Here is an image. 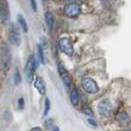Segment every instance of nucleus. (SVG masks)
<instances>
[{
  "instance_id": "nucleus-7",
  "label": "nucleus",
  "mask_w": 131,
  "mask_h": 131,
  "mask_svg": "<svg viewBox=\"0 0 131 131\" xmlns=\"http://www.w3.org/2000/svg\"><path fill=\"white\" fill-rule=\"evenodd\" d=\"M0 21L3 24H7L9 22V10L5 0H2L0 4Z\"/></svg>"
},
{
  "instance_id": "nucleus-25",
  "label": "nucleus",
  "mask_w": 131,
  "mask_h": 131,
  "mask_svg": "<svg viewBox=\"0 0 131 131\" xmlns=\"http://www.w3.org/2000/svg\"><path fill=\"white\" fill-rule=\"evenodd\" d=\"M51 131H59V128H58V127H54V126H53L52 129H51Z\"/></svg>"
},
{
  "instance_id": "nucleus-10",
  "label": "nucleus",
  "mask_w": 131,
  "mask_h": 131,
  "mask_svg": "<svg viewBox=\"0 0 131 131\" xmlns=\"http://www.w3.org/2000/svg\"><path fill=\"white\" fill-rule=\"evenodd\" d=\"M70 101H71V104L74 106H77L79 104V93L77 91V89L73 88L70 92Z\"/></svg>"
},
{
  "instance_id": "nucleus-21",
  "label": "nucleus",
  "mask_w": 131,
  "mask_h": 131,
  "mask_svg": "<svg viewBox=\"0 0 131 131\" xmlns=\"http://www.w3.org/2000/svg\"><path fill=\"white\" fill-rule=\"evenodd\" d=\"M83 112H84L85 114H87V115H90V116H93V115H94V112H93V111L90 107L84 108V110H83Z\"/></svg>"
},
{
  "instance_id": "nucleus-14",
  "label": "nucleus",
  "mask_w": 131,
  "mask_h": 131,
  "mask_svg": "<svg viewBox=\"0 0 131 131\" xmlns=\"http://www.w3.org/2000/svg\"><path fill=\"white\" fill-rule=\"evenodd\" d=\"M117 119L120 123L126 124V123H128V121H129V116H128V114L125 112H120L117 115Z\"/></svg>"
},
{
  "instance_id": "nucleus-4",
  "label": "nucleus",
  "mask_w": 131,
  "mask_h": 131,
  "mask_svg": "<svg viewBox=\"0 0 131 131\" xmlns=\"http://www.w3.org/2000/svg\"><path fill=\"white\" fill-rule=\"evenodd\" d=\"M64 13H65L66 16H68L70 18L77 17L79 14L81 13V6L79 4H77L76 2L68 3L64 7Z\"/></svg>"
},
{
  "instance_id": "nucleus-23",
  "label": "nucleus",
  "mask_w": 131,
  "mask_h": 131,
  "mask_svg": "<svg viewBox=\"0 0 131 131\" xmlns=\"http://www.w3.org/2000/svg\"><path fill=\"white\" fill-rule=\"evenodd\" d=\"M88 122H89V124H91L92 126H94V127H97V126H98L97 122H96L93 118H88Z\"/></svg>"
},
{
  "instance_id": "nucleus-2",
  "label": "nucleus",
  "mask_w": 131,
  "mask_h": 131,
  "mask_svg": "<svg viewBox=\"0 0 131 131\" xmlns=\"http://www.w3.org/2000/svg\"><path fill=\"white\" fill-rule=\"evenodd\" d=\"M36 68H37V61H36V58L34 55H31L28 61H27L26 67H25V78L28 82H31L32 79H33L34 73L36 71Z\"/></svg>"
},
{
  "instance_id": "nucleus-24",
  "label": "nucleus",
  "mask_w": 131,
  "mask_h": 131,
  "mask_svg": "<svg viewBox=\"0 0 131 131\" xmlns=\"http://www.w3.org/2000/svg\"><path fill=\"white\" fill-rule=\"evenodd\" d=\"M31 131H41L40 127H34L33 129H31Z\"/></svg>"
},
{
  "instance_id": "nucleus-15",
  "label": "nucleus",
  "mask_w": 131,
  "mask_h": 131,
  "mask_svg": "<svg viewBox=\"0 0 131 131\" xmlns=\"http://www.w3.org/2000/svg\"><path fill=\"white\" fill-rule=\"evenodd\" d=\"M38 55H39V58L40 60V63L41 64H45V56H43V48L42 46L39 45L38 46Z\"/></svg>"
},
{
  "instance_id": "nucleus-9",
  "label": "nucleus",
  "mask_w": 131,
  "mask_h": 131,
  "mask_svg": "<svg viewBox=\"0 0 131 131\" xmlns=\"http://www.w3.org/2000/svg\"><path fill=\"white\" fill-rule=\"evenodd\" d=\"M34 86H35V88L39 91V93L40 95H46V84H45V82L42 81L41 78L36 77L35 81H34Z\"/></svg>"
},
{
  "instance_id": "nucleus-8",
  "label": "nucleus",
  "mask_w": 131,
  "mask_h": 131,
  "mask_svg": "<svg viewBox=\"0 0 131 131\" xmlns=\"http://www.w3.org/2000/svg\"><path fill=\"white\" fill-rule=\"evenodd\" d=\"M8 38H9V40H10V42L12 45H14V46H20V43H21V38H20L19 32H18V30L16 29L15 26L11 27Z\"/></svg>"
},
{
  "instance_id": "nucleus-5",
  "label": "nucleus",
  "mask_w": 131,
  "mask_h": 131,
  "mask_svg": "<svg viewBox=\"0 0 131 131\" xmlns=\"http://www.w3.org/2000/svg\"><path fill=\"white\" fill-rule=\"evenodd\" d=\"M98 110H99V112H100L102 115H105H105L111 114V112H112V106L111 102H110L107 99L103 100V101L99 104Z\"/></svg>"
},
{
  "instance_id": "nucleus-1",
  "label": "nucleus",
  "mask_w": 131,
  "mask_h": 131,
  "mask_svg": "<svg viewBox=\"0 0 131 131\" xmlns=\"http://www.w3.org/2000/svg\"><path fill=\"white\" fill-rule=\"evenodd\" d=\"M81 85L82 88L85 90V92L89 94H97L100 90L96 81L90 77H83L81 80Z\"/></svg>"
},
{
  "instance_id": "nucleus-22",
  "label": "nucleus",
  "mask_w": 131,
  "mask_h": 131,
  "mask_svg": "<svg viewBox=\"0 0 131 131\" xmlns=\"http://www.w3.org/2000/svg\"><path fill=\"white\" fill-rule=\"evenodd\" d=\"M30 3H31V6L33 8V11H37V3H36V0H30Z\"/></svg>"
},
{
  "instance_id": "nucleus-12",
  "label": "nucleus",
  "mask_w": 131,
  "mask_h": 131,
  "mask_svg": "<svg viewBox=\"0 0 131 131\" xmlns=\"http://www.w3.org/2000/svg\"><path fill=\"white\" fill-rule=\"evenodd\" d=\"M45 20H46V24L48 28V30H51L53 27L54 20H53V16L51 15L50 12H46L45 13Z\"/></svg>"
},
{
  "instance_id": "nucleus-17",
  "label": "nucleus",
  "mask_w": 131,
  "mask_h": 131,
  "mask_svg": "<svg viewBox=\"0 0 131 131\" xmlns=\"http://www.w3.org/2000/svg\"><path fill=\"white\" fill-rule=\"evenodd\" d=\"M13 80H14V83H15L16 85H19L20 82H21V75H20L19 70H18L17 68L15 69V72H14Z\"/></svg>"
},
{
  "instance_id": "nucleus-18",
  "label": "nucleus",
  "mask_w": 131,
  "mask_h": 131,
  "mask_svg": "<svg viewBox=\"0 0 131 131\" xmlns=\"http://www.w3.org/2000/svg\"><path fill=\"white\" fill-rule=\"evenodd\" d=\"M45 126H46V129H48V130H51V129H52V127H53L52 119H50V118L46 119V121H45Z\"/></svg>"
},
{
  "instance_id": "nucleus-6",
  "label": "nucleus",
  "mask_w": 131,
  "mask_h": 131,
  "mask_svg": "<svg viewBox=\"0 0 131 131\" xmlns=\"http://www.w3.org/2000/svg\"><path fill=\"white\" fill-rule=\"evenodd\" d=\"M1 63H2V67L7 70L10 64H11V53L10 50L7 46H4L2 49V53H1Z\"/></svg>"
},
{
  "instance_id": "nucleus-20",
  "label": "nucleus",
  "mask_w": 131,
  "mask_h": 131,
  "mask_svg": "<svg viewBox=\"0 0 131 131\" xmlns=\"http://www.w3.org/2000/svg\"><path fill=\"white\" fill-rule=\"evenodd\" d=\"M24 105H25V102H24V99L23 98H20L18 100V108L20 111H22L24 108Z\"/></svg>"
},
{
  "instance_id": "nucleus-19",
  "label": "nucleus",
  "mask_w": 131,
  "mask_h": 131,
  "mask_svg": "<svg viewBox=\"0 0 131 131\" xmlns=\"http://www.w3.org/2000/svg\"><path fill=\"white\" fill-rule=\"evenodd\" d=\"M58 72H59V74H60V75H63V74L67 73V70L64 68V66L62 65L61 63H59V64H58Z\"/></svg>"
},
{
  "instance_id": "nucleus-13",
  "label": "nucleus",
  "mask_w": 131,
  "mask_h": 131,
  "mask_svg": "<svg viewBox=\"0 0 131 131\" xmlns=\"http://www.w3.org/2000/svg\"><path fill=\"white\" fill-rule=\"evenodd\" d=\"M17 21H18V23H19L21 29H22L25 33H28V25H27V22H26V20H25V18H24L21 14H18V16H17Z\"/></svg>"
},
{
  "instance_id": "nucleus-26",
  "label": "nucleus",
  "mask_w": 131,
  "mask_h": 131,
  "mask_svg": "<svg viewBox=\"0 0 131 131\" xmlns=\"http://www.w3.org/2000/svg\"><path fill=\"white\" fill-rule=\"evenodd\" d=\"M68 1H71V2H75V1H77V0H68Z\"/></svg>"
},
{
  "instance_id": "nucleus-3",
  "label": "nucleus",
  "mask_w": 131,
  "mask_h": 131,
  "mask_svg": "<svg viewBox=\"0 0 131 131\" xmlns=\"http://www.w3.org/2000/svg\"><path fill=\"white\" fill-rule=\"evenodd\" d=\"M58 47L59 49L62 51V52L66 54L67 56L71 57L74 52V49H73V45L71 42V40L67 38H62V39H59L58 41Z\"/></svg>"
},
{
  "instance_id": "nucleus-16",
  "label": "nucleus",
  "mask_w": 131,
  "mask_h": 131,
  "mask_svg": "<svg viewBox=\"0 0 131 131\" xmlns=\"http://www.w3.org/2000/svg\"><path fill=\"white\" fill-rule=\"evenodd\" d=\"M50 110V101L48 98H46L45 100V110H43V117L47 115V113Z\"/></svg>"
},
{
  "instance_id": "nucleus-11",
  "label": "nucleus",
  "mask_w": 131,
  "mask_h": 131,
  "mask_svg": "<svg viewBox=\"0 0 131 131\" xmlns=\"http://www.w3.org/2000/svg\"><path fill=\"white\" fill-rule=\"evenodd\" d=\"M61 79H62V82H63V85L65 87V89L67 91H69L70 88H71V85H72V79H71V77L67 73H65V74L61 75Z\"/></svg>"
}]
</instances>
